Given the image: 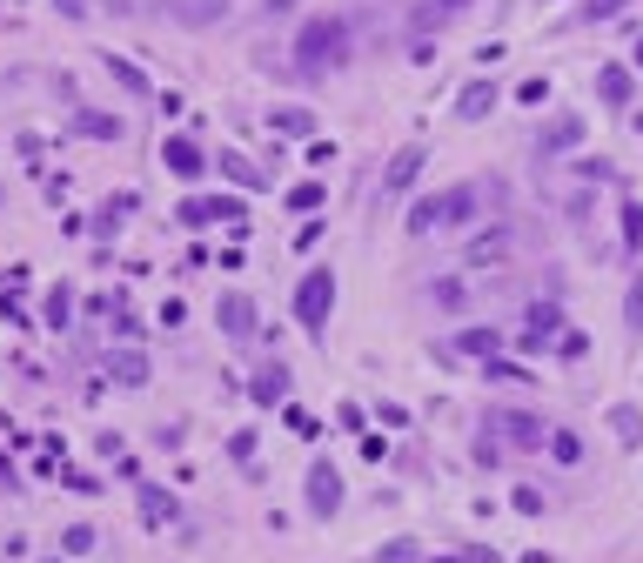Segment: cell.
Returning a JSON list of instances; mask_svg holds the SVG:
<instances>
[{"mask_svg":"<svg viewBox=\"0 0 643 563\" xmlns=\"http://www.w3.org/2000/svg\"><path fill=\"white\" fill-rule=\"evenodd\" d=\"M483 376H489V383H530L523 362H483Z\"/></svg>","mask_w":643,"mask_h":563,"instance_id":"cell-35","label":"cell"},{"mask_svg":"<svg viewBox=\"0 0 643 563\" xmlns=\"http://www.w3.org/2000/svg\"><path fill=\"white\" fill-rule=\"evenodd\" d=\"M496 101H503L496 81H469V88L456 94V121H483V114H496Z\"/></svg>","mask_w":643,"mask_h":563,"instance_id":"cell-16","label":"cell"},{"mask_svg":"<svg viewBox=\"0 0 643 563\" xmlns=\"http://www.w3.org/2000/svg\"><path fill=\"white\" fill-rule=\"evenodd\" d=\"M67 128L88 141H121V114H101V108H74L67 114Z\"/></svg>","mask_w":643,"mask_h":563,"instance_id":"cell-17","label":"cell"},{"mask_svg":"<svg viewBox=\"0 0 643 563\" xmlns=\"http://www.w3.org/2000/svg\"><path fill=\"white\" fill-rule=\"evenodd\" d=\"M623 7H630V0H583V7H577V21H590V27H597V21H617Z\"/></svg>","mask_w":643,"mask_h":563,"instance_id":"cell-31","label":"cell"},{"mask_svg":"<svg viewBox=\"0 0 643 563\" xmlns=\"http://www.w3.org/2000/svg\"><path fill=\"white\" fill-rule=\"evenodd\" d=\"M376 416H382L389 429H402V423H409V409H402V403H376Z\"/></svg>","mask_w":643,"mask_h":563,"instance_id":"cell-43","label":"cell"},{"mask_svg":"<svg viewBox=\"0 0 643 563\" xmlns=\"http://www.w3.org/2000/svg\"><path fill=\"white\" fill-rule=\"evenodd\" d=\"M610 429H617L623 450H637V443H643V409L637 403H610Z\"/></svg>","mask_w":643,"mask_h":563,"instance_id":"cell-21","label":"cell"},{"mask_svg":"<svg viewBox=\"0 0 643 563\" xmlns=\"http://www.w3.org/2000/svg\"><path fill=\"white\" fill-rule=\"evenodd\" d=\"M175 215H181L188 228H215V222L242 228V222H248V202H242V195H188Z\"/></svg>","mask_w":643,"mask_h":563,"instance_id":"cell-8","label":"cell"},{"mask_svg":"<svg viewBox=\"0 0 643 563\" xmlns=\"http://www.w3.org/2000/svg\"><path fill=\"white\" fill-rule=\"evenodd\" d=\"M550 456H556V463H577L583 436H577V429H550Z\"/></svg>","mask_w":643,"mask_h":563,"instance_id":"cell-28","label":"cell"},{"mask_svg":"<svg viewBox=\"0 0 643 563\" xmlns=\"http://www.w3.org/2000/svg\"><path fill=\"white\" fill-rule=\"evenodd\" d=\"M161 168H168V175H181V181H201L208 168H215V155H208L195 135H168V141H161Z\"/></svg>","mask_w":643,"mask_h":563,"instance_id":"cell-10","label":"cell"},{"mask_svg":"<svg viewBox=\"0 0 643 563\" xmlns=\"http://www.w3.org/2000/svg\"><path fill=\"white\" fill-rule=\"evenodd\" d=\"M54 14L61 21H88V0H54Z\"/></svg>","mask_w":643,"mask_h":563,"instance_id":"cell-42","label":"cell"},{"mask_svg":"<svg viewBox=\"0 0 643 563\" xmlns=\"http://www.w3.org/2000/svg\"><path fill=\"white\" fill-rule=\"evenodd\" d=\"M483 202H496V181H449V188H436V195H416L409 202V235H443V228H463L483 215Z\"/></svg>","mask_w":643,"mask_h":563,"instance_id":"cell-1","label":"cell"},{"mask_svg":"<svg viewBox=\"0 0 643 563\" xmlns=\"http://www.w3.org/2000/svg\"><path fill=\"white\" fill-rule=\"evenodd\" d=\"M577 141H583V114H556L550 128H536V161L563 155V148H577Z\"/></svg>","mask_w":643,"mask_h":563,"instance_id":"cell-14","label":"cell"},{"mask_svg":"<svg viewBox=\"0 0 643 563\" xmlns=\"http://www.w3.org/2000/svg\"><path fill=\"white\" fill-rule=\"evenodd\" d=\"M228 14V0H181L175 7V21H188V27H208V21H222Z\"/></svg>","mask_w":643,"mask_h":563,"instance_id":"cell-22","label":"cell"},{"mask_svg":"<svg viewBox=\"0 0 643 563\" xmlns=\"http://www.w3.org/2000/svg\"><path fill=\"white\" fill-rule=\"evenodd\" d=\"M295 74H335L342 61H349V21L342 14H315V21H302V34H295Z\"/></svg>","mask_w":643,"mask_h":563,"instance_id":"cell-2","label":"cell"},{"mask_svg":"<svg viewBox=\"0 0 643 563\" xmlns=\"http://www.w3.org/2000/svg\"><path fill=\"white\" fill-rule=\"evenodd\" d=\"M516 242H523V228L510 222V215H496L489 228H476L469 235V255H463V269H496V262H510Z\"/></svg>","mask_w":643,"mask_h":563,"instance_id":"cell-5","label":"cell"},{"mask_svg":"<svg viewBox=\"0 0 643 563\" xmlns=\"http://www.w3.org/2000/svg\"><path fill=\"white\" fill-rule=\"evenodd\" d=\"M141 517H148V523H168V517H175V503H168L161 490H148V483H141Z\"/></svg>","mask_w":643,"mask_h":563,"instance_id":"cell-32","label":"cell"},{"mask_svg":"<svg viewBox=\"0 0 643 563\" xmlns=\"http://www.w3.org/2000/svg\"><path fill=\"white\" fill-rule=\"evenodd\" d=\"M41 563H67V557H41Z\"/></svg>","mask_w":643,"mask_h":563,"instance_id":"cell-48","label":"cell"},{"mask_svg":"<svg viewBox=\"0 0 643 563\" xmlns=\"http://www.w3.org/2000/svg\"><path fill=\"white\" fill-rule=\"evenodd\" d=\"M248 396H255L262 409H282V403H289V369H282V362H262L255 383H248Z\"/></svg>","mask_w":643,"mask_h":563,"instance_id":"cell-15","label":"cell"},{"mask_svg":"<svg viewBox=\"0 0 643 563\" xmlns=\"http://www.w3.org/2000/svg\"><path fill=\"white\" fill-rule=\"evenodd\" d=\"M429 302H436V309H469L463 275H443V282H429Z\"/></svg>","mask_w":643,"mask_h":563,"instance_id":"cell-23","label":"cell"},{"mask_svg":"<svg viewBox=\"0 0 643 563\" xmlns=\"http://www.w3.org/2000/svg\"><path fill=\"white\" fill-rule=\"evenodd\" d=\"M268 128H282V135H315V114L309 108H275V114H268Z\"/></svg>","mask_w":643,"mask_h":563,"instance_id":"cell-24","label":"cell"},{"mask_svg":"<svg viewBox=\"0 0 643 563\" xmlns=\"http://www.w3.org/2000/svg\"><path fill=\"white\" fill-rule=\"evenodd\" d=\"M610 175H617V168H610L603 155H577V181H590V188H597V181H610Z\"/></svg>","mask_w":643,"mask_h":563,"instance_id":"cell-33","label":"cell"},{"mask_svg":"<svg viewBox=\"0 0 643 563\" xmlns=\"http://www.w3.org/2000/svg\"><path fill=\"white\" fill-rule=\"evenodd\" d=\"M563 215H570V222H590V215H597V195H563Z\"/></svg>","mask_w":643,"mask_h":563,"instance_id":"cell-39","label":"cell"},{"mask_svg":"<svg viewBox=\"0 0 643 563\" xmlns=\"http://www.w3.org/2000/svg\"><path fill=\"white\" fill-rule=\"evenodd\" d=\"M215 175H222V181H235L242 195H255V188H268V181H275V175L262 168V161H255V155H242V148H215Z\"/></svg>","mask_w":643,"mask_h":563,"instance_id":"cell-11","label":"cell"},{"mask_svg":"<svg viewBox=\"0 0 643 563\" xmlns=\"http://www.w3.org/2000/svg\"><path fill=\"white\" fill-rule=\"evenodd\" d=\"M335 423H342V429H362L369 416H362V403H342V409H335Z\"/></svg>","mask_w":643,"mask_h":563,"instance_id":"cell-41","label":"cell"},{"mask_svg":"<svg viewBox=\"0 0 643 563\" xmlns=\"http://www.w3.org/2000/svg\"><path fill=\"white\" fill-rule=\"evenodd\" d=\"M215 322H222V336H228V342H255V295L228 289L222 302H215Z\"/></svg>","mask_w":643,"mask_h":563,"instance_id":"cell-12","label":"cell"},{"mask_svg":"<svg viewBox=\"0 0 643 563\" xmlns=\"http://www.w3.org/2000/svg\"><path fill=\"white\" fill-rule=\"evenodd\" d=\"M101 68H108V74H114V81H121V88H128V94H134V101H155V81H148V74L134 68L128 54H101Z\"/></svg>","mask_w":643,"mask_h":563,"instance_id":"cell-18","label":"cell"},{"mask_svg":"<svg viewBox=\"0 0 643 563\" xmlns=\"http://www.w3.org/2000/svg\"><path fill=\"white\" fill-rule=\"evenodd\" d=\"M563 329H570V322H563L556 302H523V329H516V342H523L530 356H543V349L563 342Z\"/></svg>","mask_w":643,"mask_h":563,"instance_id":"cell-7","label":"cell"},{"mask_svg":"<svg viewBox=\"0 0 643 563\" xmlns=\"http://www.w3.org/2000/svg\"><path fill=\"white\" fill-rule=\"evenodd\" d=\"M228 456H235V463H255V436L235 429V436H228Z\"/></svg>","mask_w":643,"mask_h":563,"instance_id":"cell-40","label":"cell"},{"mask_svg":"<svg viewBox=\"0 0 643 563\" xmlns=\"http://www.w3.org/2000/svg\"><path fill=\"white\" fill-rule=\"evenodd\" d=\"M94 537H101L94 523H67V530H61V550H67V557H81V550H94Z\"/></svg>","mask_w":643,"mask_h":563,"instance_id":"cell-29","label":"cell"},{"mask_svg":"<svg viewBox=\"0 0 643 563\" xmlns=\"http://www.w3.org/2000/svg\"><path fill=\"white\" fill-rule=\"evenodd\" d=\"M643 248V202H623V255Z\"/></svg>","mask_w":643,"mask_h":563,"instance_id":"cell-27","label":"cell"},{"mask_svg":"<svg viewBox=\"0 0 643 563\" xmlns=\"http://www.w3.org/2000/svg\"><path fill=\"white\" fill-rule=\"evenodd\" d=\"M322 202H329V188H322V181H302V188H289V208H295V215H315Z\"/></svg>","mask_w":643,"mask_h":563,"instance_id":"cell-26","label":"cell"},{"mask_svg":"<svg viewBox=\"0 0 643 563\" xmlns=\"http://www.w3.org/2000/svg\"><path fill=\"white\" fill-rule=\"evenodd\" d=\"M516 101H523V108H543V101H550V81H543V74H536V81H523V88H516Z\"/></svg>","mask_w":643,"mask_h":563,"instance_id":"cell-38","label":"cell"},{"mask_svg":"<svg viewBox=\"0 0 643 563\" xmlns=\"http://www.w3.org/2000/svg\"><path fill=\"white\" fill-rule=\"evenodd\" d=\"M0 202H7V188H0Z\"/></svg>","mask_w":643,"mask_h":563,"instance_id":"cell-49","label":"cell"},{"mask_svg":"<svg viewBox=\"0 0 643 563\" xmlns=\"http://www.w3.org/2000/svg\"><path fill=\"white\" fill-rule=\"evenodd\" d=\"M630 54H637V68H643V41H637V47H630Z\"/></svg>","mask_w":643,"mask_h":563,"instance_id":"cell-46","label":"cell"},{"mask_svg":"<svg viewBox=\"0 0 643 563\" xmlns=\"http://www.w3.org/2000/svg\"><path fill=\"white\" fill-rule=\"evenodd\" d=\"M41 316H47V329H67V316H74V295H67V289H47V309H41Z\"/></svg>","mask_w":643,"mask_h":563,"instance_id":"cell-30","label":"cell"},{"mask_svg":"<svg viewBox=\"0 0 643 563\" xmlns=\"http://www.w3.org/2000/svg\"><path fill=\"white\" fill-rule=\"evenodd\" d=\"M456 349H463V356L496 362V349H503V329H489V322H469V329H456Z\"/></svg>","mask_w":643,"mask_h":563,"instance_id":"cell-19","label":"cell"},{"mask_svg":"<svg viewBox=\"0 0 643 563\" xmlns=\"http://www.w3.org/2000/svg\"><path fill=\"white\" fill-rule=\"evenodd\" d=\"M463 563H503L496 550H463Z\"/></svg>","mask_w":643,"mask_h":563,"instance_id":"cell-45","label":"cell"},{"mask_svg":"<svg viewBox=\"0 0 643 563\" xmlns=\"http://www.w3.org/2000/svg\"><path fill=\"white\" fill-rule=\"evenodd\" d=\"M483 429L503 443V450H550V423L536 409H489Z\"/></svg>","mask_w":643,"mask_h":563,"instance_id":"cell-4","label":"cell"},{"mask_svg":"<svg viewBox=\"0 0 643 563\" xmlns=\"http://www.w3.org/2000/svg\"><path fill=\"white\" fill-rule=\"evenodd\" d=\"M436 563H463V557H436Z\"/></svg>","mask_w":643,"mask_h":563,"instance_id":"cell-47","label":"cell"},{"mask_svg":"<svg viewBox=\"0 0 643 563\" xmlns=\"http://www.w3.org/2000/svg\"><path fill=\"white\" fill-rule=\"evenodd\" d=\"M302 0H262V21H282V14H295Z\"/></svg>","mask_w":643,"mask_h":563,"instance_id":"cell-44","label":"cell"},{"mask_svg":"<svg viewBox=\"0 0 643 563\" xmlns=\"http://www.w3.org/2000/svg\"><path fill=\"white\" fill-rule=\"evenodd\" d=\"M302 503H309V517H335V510H342V470L315 456L309 476H302Z\"/></svg>","mask_w":643,"mask_h":563,"instance_id":"cell-9","label":"cell"},{"mask_svg":"<svg viewBox=\"0 0 643 563\" xmlns=\"http://www.w3.org/2000/svg\"><path fill=\"white\" fill-rule=\"evenodd\" d=\"M329 309H335V269L322 262V269H309L302 282H295V322H302L309 342L329 336Z\"/></svg>","mask_w":643,"mask_h":563,"instance_id":"cell-3","label":"cell"},{"mask_svg":"<svg viewBox=\"0 0 643 563\" xmlns=\"http://www.w3.org/2000/svg\"><path fill=\"white\" fill-rule=\"evenodd\" d=\"M597 101L603 108H630V101H637V74L623 68V61H603L597 68Z\"/></svg>","mask_w":643,"mask_h":563,"instance_id":"cell-13","label":"cell"},{"mask_svg":"<svg viewBox=\"0 0 643 563\" xmlns=\"http://www.w3.org/2000/svg\"><path fill=\"white\" fill-rule=\"evenodd\" d=\"M556 356H563V362L590 356V336H583V329H563V342H556Z\"/></svg>","mask_w":643,"mask_h":563,"instance_id":"cell-37","label":"cell"},{"mask_svg":"<svg viewBox=\"0 0 643 563\" xmlns=\"http://www.w3.org/2000/svg\"><path fill=\"white\" fill-rule=\"evenodd\" d=\"M108 376L121 389H141L148 383V356H141V349H108Z\"/></svg>","mask_w":643,"mask_h":563,"instance_id":"cell-20","label":"cell"},{"mask_svg":"<svg viewBox=\"0 0 643 563\" xmlns=\"http://www.w3.org/2000/svg\"><path fill=\"white\" fill-rule=\"evenodd\" d=\"M376 563H422V550L409 537H396V543H382V550H376Z\"/></svg>","mask_w":643,"mask_h":563,"instance_id":"cell-34","label":"cell"},{"mask_svg":"<svg viewBox=\"0 0 643 563\" xmlns=\"http://www.w3.org/2000/svg\"><path fill=\"white\" fill-rule=\"evenodd\" d=\"M422 168H429V148H422V141H402L396 155H389V168H382V181H376V202H402L422 181Z\"/></svg>","mask_w":643,"mask_h":563,"instance_id":"cell-6","label":"cell"},{"mask_svg":"<svg viewBox=\"0 0 643 563\" xmlns=\"http://www.w3.org/2000/svg\"><path fill=\"white\" fill-rule=\"evenodd\" d=\"M469 0H429V7H416V27H443V21H456Z\"/></svg>","mask_w":643,"mask_h":563,"instance_id":"cell-25","label":"cell"},{"mask_svg":"<svg viewBox=\"0 0 643 563\" xmlns=\"http://www.w3.org/2000/svg\"><path fill=\"white\" fill-rule=\"evenodd\" d=\"M623 322H630V329L643 336V275L630 282V295H623Z\"/></svg>","mask_w":643,"mask_h":563,"instance_id":"cell-36","label":"cell"}]
</instances>
